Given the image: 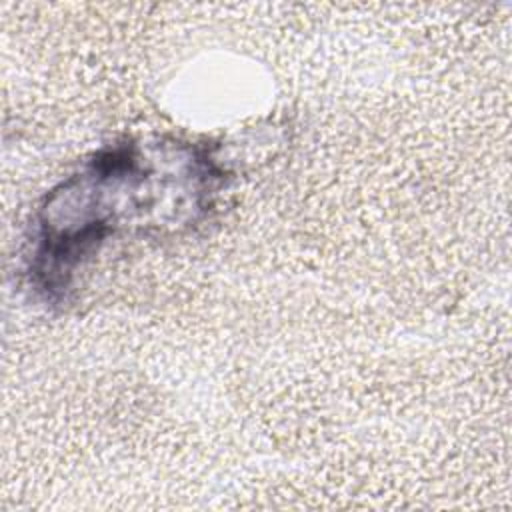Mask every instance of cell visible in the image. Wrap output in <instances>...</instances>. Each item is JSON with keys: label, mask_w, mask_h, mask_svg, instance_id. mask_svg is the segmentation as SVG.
<instances>
[{"label": "cell", "mask_w": 512, "mask_h": 512, "mask_svg": "<svg viewBox=\"0 0 512 512\" xmlns=\"http://www.w3.org/2000/svg\"><path fill=\"white\" fill-rule=\"evenodd\" d=\"M222 182L210 148L190 142L126 140L96 152L38 212L30 262L36 290L50 302L64 300L78 268L108 238L196 222Z\"/></svg>", "instance_id": "6da1fadb"}]
</instances>
